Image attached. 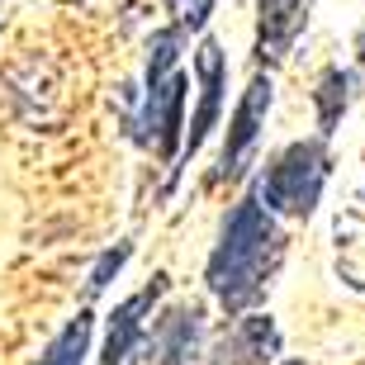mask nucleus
<instances>
[{
    "label": "nucleus",
    "instance_id": "nucleus-12",
    "mask_svg": "<svg viewBox=\"0 0 365 365\" xmlns=\"http://www.w3.org/2000/svg\"><path fill=\"white\" fill-rule=\"evenodd\" d=\"M180 38H185V29L171 24V29H157L152 34V57H148V86H157L162 76H171L180 62Z\"/></svg>",
    "mask_w": 365,
    "mask_h": 365
},
{
    "label": "nucleus",
    "instance_id": "nucleus-8",
    "mask_svg": "<svg viewBox=\"0 0 365 365\" xmlns=\"http://www.w3.org/2000/svg\"><path fill=\"white\" fill-rule=\"evenodd\" d=\"M171 289V275H152L148 289H138L133 299H123L119 309H114V318H109V332H105V351H100V361L95 365H123L128 356H133L138 337H143V323L152 318V309H157V299Z\"/></svg>",
    "mask_w": 365,
    "mask_h": 365
},
{
    "label": "nucleus",
    "instance_id": "nucleus-14",
    "mask_svg": "<svg viewBox=\"0 0 365 365\" xmlns=\"http://www.w3.org/2000/svg\"><path fill=\"white\" fill-rule=\"evenodd\" d=\"M209 14H214V0H180L176 24H180V29H190V34H200V29L209 24Z\"/></svg>",
    "mask_w": 365,
    "mask_h": 365
},
{
    "label": "nucleus",
    "instance_id": "nucleus-11",
    "mask_svg": "<svg viewBox=\"0 0 365 365\" xmlns=\"http://www.w3.org/2000/svg\"><path fill=\"white\" fill-rule=\"evenodd\" d=\"M91 337H95V318H91V309H81L53 337V346L38 356V365H86V356H91Z\"/></svg>",
    "mask_w": 365,
    "mask_h": 365
},
{
    "label": "nucleus",
    "instance_id": "nucleus-13",
    "mask_svg": "<svg viewBox=\"0 0 365 365\" xmlns=\"http://www.w3.org/2000/svg\"><path fill=\"white\" fill-rule=\"evenodd\" d=\"M128 257H133V242H119L114 252H105V257L95 261V266H91V280H86V299L100 294V289H105V284L123 271V261H128Z\"/></svg>",
    "mask_w": 365,
    "mask_h": 365
},
{
    "label": "nucleus",
    "instance_id": "nucleus-3",
    "mask_svg": "<svg viewBox=\"0 0 365 365\" xmlns=\"http://www.w3.org/2000/svg\"><path fill=\"white\" fill-rule=\"evenodd\" d=\"M185 71H171L157 86L143 91V109L133 119V138L143 148H152L162 162H176L185 152Z\"/></svg>",
    "mask_w": 365,
    "mask_h": 365
},
{
    "label": "nucleus",
    "instance_id": "nucleus-1",
    "mask_svg": "<svg viewBox=\"0 0 365 365\" xmlns=\"http://www.w3.org/2000/svg\"><path fill=\"white\" fill-rule=\"evenodd\" d=\"M280 257H284V237L275 228V214L261 204L257 190H252L218 223V242L209 252V261H204V284L223 304V313L237 318L252 304H261Z\"/></svg>",
    "mask_w": 365,
    "mask_h": 365
},
{
    "label": "nucleus",
    "instance_id": "nucleus-4",
    "mask_svg": "<svg viewBox=\"0 0 365 365\" xmlns=\"http://www.w3.org/2000/svg\"><path fill=\"white\" fill-rule=\"evenodd\" d=\"M204 351V304H171L162 309L152 323H143V337H138L133 365H190Z\"/></svg>",
    "mask_w": 365,
    "mask_h": 365
},
{
    "label": "nucleus",
    "instance_id": "nucleus-5",
    "mask_svg": "<svg viewBox=\"0 0 365 365\" xmlns=\"http://www.w3.org/2000/svg\"><path fill=\"white\" fill-rule=\"evenodd\" d=\"M266 114H271V76H252V86L242 91V100L228 119V138H223V152H218V166H214V185L247 176L261 143V128H266Z\"/></svg>",
    "mask_w": 365,
    "mask_h": 365
},
{
    "label": "nucleus",
    "instance_id": "nucleus-15",
    "mask_svg": "<svg viewBox=\"0 0 365 365\" xmlns=\"http://www.w3.org/2000/svg\"><path fill=\"white\" fill-rule=\"evenodd\" d=\"M356 62H361V71H365V24H361V34H356Z\"/></svg>",
    "mask_w": 365,
    "mask_h": 365
},
{
    "label": "nucleus",
    "instance_id": "nucleus-6",
    "mask_svg": "<svg viewBox=\"0 0 365 365\" xmlns=\"http://www.w3.org/2000/svg\"><path fill=\"white\" fill-rule=\"evenodd\" d=\"M280 356V327L271 313H237V323L223 327L204 365H271Z\"/></svg>",
    "mask_w": 365,
    "mask_h": 365
},
{
    "label": "nucleus",
    "instance_id": "nucleus-10",
    "mask_svg": "<svg viewBox=\"0 0 365 365\" xmlns=\"http://www.w3.org/2000/svg\"><path fill=\"white\" fill-rule=\"evenodd\" d=\"M356 86H361V76H356V71H346V67H327L323 76H318L313 109H318V133H323V138L337 133L341 114H346V109H351V100H356Z\"/></svg>",
    "mask_w": 365,
    "mask_h": 365
},
{
    "label": "nucleus",
    "instance_id": "nucleus-9",
    "mask_svg": "<svg viewBox=\"0 0 365 365\" xmlns=\"http://www.w3.org/2000/svg\"><path fill=\"white\" fill-rule=\"evenodd\" d=\"M304 19H309V5L304 0H261V34H257L261 62H280L289 53V43L299 38Z\"/></svg>",
    "mask_w": 365,
    "mask_h": 365
},
{
    "label": "nucleus",
    "instance_id": "nucleus-16",
    "mask_svg": "<svg viewBox=\"0 0 365 365\" xmlns=\"http://www.w3.org/2000/svg\"><path fill=\"white\" fill-rule=\"evenodd\" d=\"M280 365H304V361H280Z\"/></svg>",
    "mask_w": 365,
    "mask_h": 365
},
{
    "label": "nucleus",
    "instance_id": "nucleus-7",
    "mask_svg": "<svg viewBox=\"0 0 365 365\" xmlns=\"http://www.w3.org/2000/svg\"><path fill=\"white\" fill-rule=\"evenodd\" d=\"M195 76H200V109L190 114L185 123V152L180 157H195L204 148V138L214 133L218 114H223V81H228V57L218 48L214 38L200 43V53H195Z\"/></svg>",
    "mask_w": 365,
    "mask_h": 365
},
{
    "label": "nucleus",
    "instance_id": "nucleus-2",
    "mask_svg": "<svg viewBox=\"0 0 365 365\" xmlns=\"http://www.w3.org/2000/svg\"><path fill=\"white\" fill-rule=\"evenodd\" d=\"M327 138H299L275 157L257 180V195L271 214L284 218H309L323 200V185H327Z\"/></svg>",
    "mask_w": 365,
    "mask_h": 365
}]
</instances>
